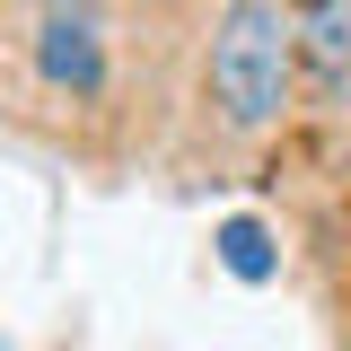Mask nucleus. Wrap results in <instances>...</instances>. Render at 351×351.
<instances>
[{
  "instance_id": "1",
  "label": "nucleus",
  "mask_w": 351,
  "mask_h": 351,
  "mask_svg": "<svg viewBox=\"0 0 351 351\" xmlns=\"http://www.w3.org/2000/svg\"><path fill=\"white\" fill-rule=\"evenodd\" d=\"M290 9L281 0H228L211 36V106L228 132H272L290 106Z\"/></svg>"
},
{
  "instance_id": "2",
  "label": "nucleus",
  "mask_w": 351,
  "mask_h": 351,
  "mask_svg": "<svg viewBox=\"0 0 351 351\" xmlns=\"http://www.w3.org/2000/svg\"><path fill=\"white\" fill-rule=\"evenodd\" d=\"M290 71L316 88V106L351 97V0H299L290 9Z\"/></svg>"
},
{
  "instance_id": "3",
  "label": "nucleus",
  "mask_w": 351,
  "mask_h": 351,
  "mask_svg": "<svg viewBox=\"0 0 351 351\" xmlns=\"http://www.w3.org/2000/svg\"><path fill=\"white\" fill-rule=\"evenodd\" d=\"M36 71H44V88H62V97H97V88H106V44H97L88 0H53V18L36 27Z\"/></svg>"
},
{
  "instance_id": "4",
  "label": "nucleus",
  "mask_w": 351,
  "mask_h": 351,
  "mask_svg": "<svg viewBox=\"0 0 351 351\" xmlns=\"http://www.w3.org/2000/svg\"><path fill=\"white\" fill-rule=\"evenodd\" d=\"M219 263H228L237 281H272V237H263V219H228V228H219Z\"/></svg>"
}]
</instances>
